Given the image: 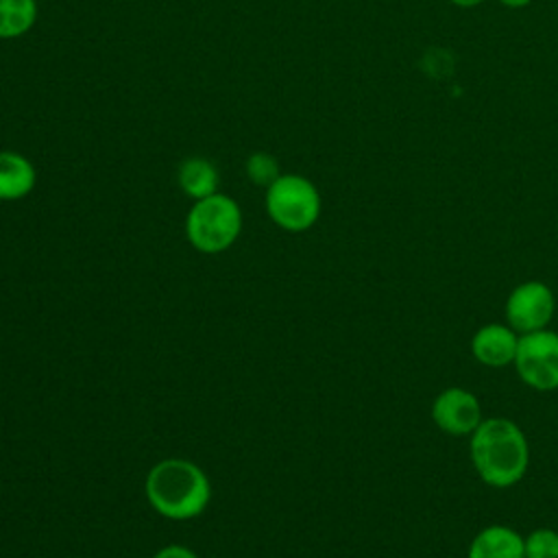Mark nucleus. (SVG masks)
I'll return each instance as SVG.
<instances>
[{"instance_id":"9b49d317","label":"nucleus","mask_w":558,"mask_h":558,"mask_svg":"<svg viewBox=\"0 0 558 558\" xmlns=\"http://www.w3.org/2000/svg\"><path fill=\"white\" fill-rule=\"evenodd\" d=\"M179 185L187 196H192L196 201L207 198V196L216 194L218 170L214 168L211 161H207L203 157H190L179 168Z\"/></svg>"},{"instance_id":"6e6552de","label":"nucleus","mask_w":558,"mask_h":558,"mask_svg":"<svg viewBox=\"0 0 558 558\" xmlns=\"http://www.w3.org/2000/svg\"><path fill=\"white\" fill-rule=\"evenodd\" d=\"M519 347V333L506 323L482 325L471 338L473 357L490 368H501L514 362Z\"/></svg>"},{"instance_id":"2eb2a0df","label":"nucleus","mask_w":558,"mask_h":558,"mask_svg":"<svg viewBox=\"0 0 558 558\" xmlns=\"http://www.w3.org/2000/svg\"><path fill=\"white\" fill-rule=\"evenodd\" d=\"M153 558H198V556L183 545H168V547H161Z\"/></svg>"},{"instance_id":"dca6fc26","label":"nucleus","mask_w":558,"mask_h":558,"mask_svg":"<svg viewBox=\"0 0 558 558\" xmlns=\"http://www.w3.org/2000/svg\"><path fill=\"white\" fill-rule=\"evenodd\" d=\"M504 7H510V9H523L527 4H532L534 0H499Z\"/></svg>"},{"instance_id":"7ed1b4c3","label":"nucleus","mask_w":558,"mask_h":558,"mask_svg":"<svg viewBox=\"0 0 558 558\" xmlns=\"http://www.w3.org/2000/svg\"><path fill=\"white\" fill-rule=\"evenodd\" d=\"M242 229V214L233 198L211 194L192 205L185 231L194 248L201 253H220L229 248Z\"/></svg>"},{"instance_id":"423d86ee","label":"nucleus","mask_w":558,"mask_h":558,"mask_svg":"<svg viewBox=\"0 0 558 558\" xmlns=\"http://www.w3.org/2000/svg\"><path fill=\"white\" fill-rule=\"evenodd\" d=\"M504 314L519 336L547 329L556 314V296L543 281H523L510 290Z\"/></svg>"},{"instance_id":"4468645a","label":"nucleus","mask_w":558,"mask_h":558,"mask_svg":"<svg viewBox=\"0 0 558 558\" xmlns=\"http://www.w3.org/2000/svg\"><path fill=\"white\" fill-rule=\"evenodd\" d=\"M246 174L257 185H270L279 177V163L268 153H253L246 159Z\"/></svg>"},{"instance_id":"ddd939ff","label":"nucleus","mask_w":558,"mask_h":558,"mask_svg":"<svg viewBox=\"0 0 558 558\" xmlns=\"http://www.w3.org/2000/svg\"><path fill=\"white\" fill-rule=\"evenodd\" d=\"M525 558H558V532L551 527H536L523 538Z\"/></svg>"},{"instance_id":"39448f33","label":"nucleus","mask_w":558,"mask_h":558,"mask_svg":"<svg viewBox=\"0 0 558 558\" xmlns=\"http://www.w3.org/2000/svg\"><path fill=\"white\" fill-rule=\"evenodd\" d=\"M512 366L517 368L519 379L538 390L549 392L558 388V333L538 329L532 333L519 336V347Z\"/></svg>"},{"instance_id":"0eeeda50","label":"nucleus","mask_w":558,"mask_h":558,"mask_svg":"<svg viewBox=\"0 0 558 558\" xmlns=\"http://www.w3.org/2000/svg\"><path fill=\"white\" fill-rule=\"evenodd\" d=\"M432 421L449 436H471L482 418V405L477 397L460 386L445 388L432 403Z\"/></svg>"},{"instance_id":"f03ea898","label":"nucleus","mask_w":558,"mask_h":558,"mask_svg":"<svg viewBox=\"0 0 558 558\" xmlns=\"http://www.w3.org/2000/svg\"><path fill=\"white\" fill-rule=\"evenodd\" d=\"M146 497L159 514L183 521L198 517L207 508L211 486L194 462L168 458L148 471Z\"/></svg>"},{"instance_id":"f8f14e48","label":"nucleus","mask_w":558,"mask_h":558,"mask_svg":"<svg viewBox=\"0 0 558 558\" xmlns=\"http://www.w3.org/2000/svg\"><path fill=\"white\" fill-rule=\"evenodd\" d=\"M37 20L35 0H0V37L11 39L24 35Z\"/></svg>"},{"instance_id":"f3484780","label":"nucleus","mask_w":558,"mask_h":558,"mask_svg":"<svg viewBox=\"0 0 558 558\" xmlns=\"http://www.w3.org/2000/svg\"><path fill=\"white\" fill-rule=\"evenodd\" d=\"M449 2L456 7H462V9H473V7H480L484 0H449Z\"/></svg>"},{"instance_id":"20e7f679","label":"nucleus","mask_w":558,"mask_h":558,"mask_svg":"<svg viewBox=\"0 0 558 558\" xmlns=\"http://www.w3.org/2000/svg\"><path fill=\"white\" fill-rule=\"evenodd\" d=\"M266 211L286 231H305L320 216V194L301 174H279L266 190Z\"/></svg>"},{"instance_id":"1a4fd4ad","label":"nucleus","mask_w":558,"mask_h":558,"mask_svg":"<svg viewBox=\"0 0 558 558\" xmlns=\"http://www.w3.org/2000/svg\"><path fill=\"white\" fill-rule=\"evenodd\" d=\"M466 558H525L523 536L508 525H488L473 536Z\"/></svg>"},{"instance_id":"f257e3e1","label":"nucleus","mask_w":558,"mask_h":558,"mask_svg":"<svg viewBox=\"0 0 558 558\" xmlns=\"http://www.w3.org/2000/svg\"><path fill=\"white\" fill-rule=\"evenodd\" d=\"M471 462L480 480L493 488H508L523 480L530 445L523 429L504 416L484 418L471 434Z\"/></svg>"},{"instance_id":"9d476101","label":"nucleus","mask_w":558,"mask_h":558,"mask_svg":"<svg viewBox=\"0 0 558 558\" xmlns=\"http://www.w3.org/2000/svg\"><path fill=\"white\" fill-rule=\"evenodd\" d=\"M35 185L33 163L13 150H0V201L24 198Z\"/></svg>"}]
</instances>
